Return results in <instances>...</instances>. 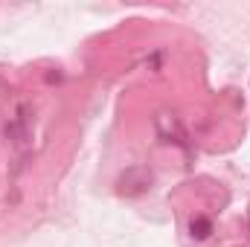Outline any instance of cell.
Here are the masks:
<instances>
[{"instance_id":"obj_2","label":"cell","mask_w":250,"mask_h":247,"mask_svg":"<svg viewBox=\"0 0 250 247\" xmlns=\"http://www.w3.org/2000/svg\"><path fill=\"white\" fill-rule=\"evenodd\" d=\"M189 230H192V239H198V242H204V239H209V233H212V221L209 218H192V224H189Z\"/></svg>"},{"instance_id":"obj_1","label":"cell","mask_w":250,"mask_h":247,"mask_svg":"<svg viewBox=\"0 0 250 247\" xmlns=\"http://www.w3.org/2000/svg\"><path fill=\"white\" fill-rule=\"evenodd\" d=\"M148 186H151V172L146 166H131L123 178H120V192L123 195H140Z\"/></svg>"}]
</instances>
